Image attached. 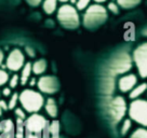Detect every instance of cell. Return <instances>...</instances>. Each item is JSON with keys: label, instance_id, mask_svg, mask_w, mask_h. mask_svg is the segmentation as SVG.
Wrapping results in <instances>:
<instances>
[{"label": "cell", "instance_id": "6da1fadb", "mask_svg": "<svg viewBox=\"0 0 147 138\" xmlns=\"http://www.w3.org/2000/svg\"><path fill=\"white\" fill-rule=\"evenodd\" d=\"M20 104L26 112L34 115L38 113L45 107L46 98L39 91H35L32 88H25L20 93Z\"/></svg>", "mask_w": 147, "mask_h": 138}, {"label": "cell", "instance_id": "7a4b0ae2", "mask_svg": "<svg viewBox=\"0 0 147 138\" xmlns=\"http://www.w3.org/2000/svg\"><path fill=\"white\" fill-rule=\"evenodd\" d=\"M108 19V11L102 5H91L88 8L82 16L83 26L88 29H94L100 27Z\"/></svg>", "mask_w": 147, "mask_h": 138}, {"label": "cell", "instance_id": "3957f363", "mask_svg": "<svg viewBox=\"0 0 147 138\" xmlns=\"http://www.w3.org/2000/svg\"><path fill=\"white\" fill-rule=\"evenodd\" d=\"M56 17L59 23L67 29H76L80 25L79 11L75 5L70 3H64L61 5L56 12Z\"/></svg>", "mask_w": 147, "mask_h": 138}, {"label": "cell", "instance_id": "277c9868", "mask_svg": "<svg viewBox=\"0 0 147 138\" xmlns=\"http://www.w3.org/2000/svg\"><path fill=\"white\" fill-rule=\"evenodd\" d=\"M49 125L48 120L41 115L34 113L25 120V138H41Z\"/></svg>", "mask_w": 147, "mask_h": 138}, {"label": "cell", "instance_id": "5b68a950", "mask_svg": "<svg viewBox=\"0 0 147 138\" xmlns=\"http://www.w3.org/2000/svg\"><path fill=\"white\" fill-rule=\"evenodd\" d=\"M129 118L141 126L147 127V100L146 99H134L130 102L128 108Z\"/></svg>", "mask_w": 147, "mask_h": 138}, {"label": "cell", "instance_id": "8992f818", "mask_svg": "<svg viewBox=\"0 0 147 138\" xmlns=\"http://www.w3.org/2000/svg\"><path fill=\"white\" fill-rule=\"evenodd\" d=\"M132 60L138 76L142 79H147V42H143L134 49Z\"/></svg>", "mask_w": 147, "mask_h": 138}, {"label": "cell", "instance_id": "52a82bcc", "mask_svg": "<svg viewBox=\"0 0 147 138\" xmlns=\"http://www.w3.org/2000/svg\"><path fill=\"white\" fill-rule=\"evenodd\" d=\"M129 106L127 105V101L124 100L123 97L116 96L114 97L108 106L109 117L114 123H119L122 121L125 112H128Z\"/></svg>", "mask_w": 147, "mask_h": 138}, {"label": "cell", "instance_id": "ba28073f", "mask_svg": "<svg viewBox=\"0 0 147 138\" xmlns=\"http://www.w3.org/2000/svg\"><path fill=\"white\" fill-rule=\"evenodd\" d=\"M25 54L21 49L15 48L9 53L5 60V67L12 72H18L25 66Z\"/></svg>", "mask_w": 147, "mask_h": 138}, {"label": "cell", "instance_id": "9c48e42d", "mask_svg": "<svg viewBox=\"0 0 147 138\" xmlns=\"http://www.w3.org/2000/svg\"><path fill=\"white\" fill-rule=\"evenodd\" d=\"M37 88L42 94L53 95L59 91L60 82L54 76H41L37 81Z\"/></svg>", "mask_w": 147, "mask_h": 138}, {"label": "cell", "instance_id": "30bf717a", "mask_svg": "<svg viewBox=\"0 0 147 138\" xmlns=\"http://www.w3.org/2000/svg\"><path fill=\"white\" fill-rule=\"evenodd\" d=\"M132 67V58L127 53H121L116 56L110 65V69L115 74H121L129 71Z\"/></svg>", "mask_w": 147, "mask_h": 138}, {"label": "cell", "instance_id": "8fae6325", "mask_svg": "<svg viewBox=\"0 0 147 138\" xmlns=\"http://www.w3.org/2000/svg\"><path fill=\"white\" fill-rule=\"evenodd\" d=\"M138 84V76L132 72L121 76L118 80V90L121 93H130Z\"/></svg>", "mask_w": 147, "mask_h": 138}, {"label": "cell", "instance_id": "7c38bea8", "mask_svg": "<svg viewBox=\"0 0 147 138\" xmlns=\"http://www.w3.org/2000/svg\"><path fill=\"white\" fill-rule=\"evenodd\" d=\"M0 138H15V126L12 120L0 122Z\"/></svg>", "mask_w": 147, "mask_h": 138}, {"label": "cell", "instance_id": "4fadbf2b", "mask_svg": "<svg viewBox=\"0 0 147 138\" xmlns=\"http://www.w3.org/2000/svg\"><path fill=\"white\" fill-rule=\"evenodd\" d=\"M46 109L47 115H49L52 119H55L57 117V113H59V108H57V105H56V101L54 100V98H48L46 99V104H45V107Z\"/></svg>", "mask_w": 147, "mask_h": 138}, {"label": "cell", "instance_id": "5bb4252c", "mask_svg": "<svg viewBox=\"0 0 147 138\" xmlns=\"http://www.w3.org/2000/svg\"><path fill=\"white\" fill-rule=\"evenodd\" d=\"M59 132H60V123L57 121H53L51 124L48 125L42 138H59Z\"/></svg>", "mask_w": 147, "mask_h": 138}, {"label": "cell", "instance_id": "9a60e30c", "mask_svg": "<svg viewBox=\"0 0 147 138\" xmlns=\"http://www.w3.org/2000/svg\"><path fill=\"white\" fill-rule=\"evenodd\" d=\"M144 93H147V83L146 82L138 83V85H136L131 92L129 93V98H130L131 100L138 99Z\"/></svg>", "mask_w": 147, "mask_h": 138}, {"label": "cell", "instance_id": "2e32d148", "mask_svg": "<svg viewBox=\"0 0 147 138\" xmlns=\"http://www.w3.org/2000/svg\"><path fill=\"white\" fill-rule=\"evenodd\" d=\"M32 64L27 62L25 66L23 67V69L21 70V84L22 85H25L26 83L29 82V80L32 78Z\"/></svg>", "mask_w": 147, "mask_h": 138}, {"label": "cell", "instance_id": "e0dca14e", "mask_svg": "<svg viewBox=\"0 0 147 138\" xmlns=\"http://www.w3.org/2000/svg\"><path fill=\"white\" fill-rule=\"evenodd\" d=\"M47 68H48V64H47V60L43 58L37 60L36 62L32 63V74L36 76H42L46 72Z\"/></svg>", "mask_w": 147, "mask_h": 138}, {"label": "cell", "instance_id": "ac0fdd59", "mask_svg": "<svg viewBox=\"0 0 147 138\" xmlns=\"http://www.w3.org/2000/svg\"><path fill=\"white\" fill-rule=\"evenodd\" d=\"M57 5H59V1L57 0H43L42 2V9L45 11V13L48 15L57 12Z\"/></svg>", "mask_w": 147, "mask_h": 138}, {"label": "cell", "instance_id": "d6986e66", "mask_svg": "<svg viewBox=\"0 0 147 138\" xmlns=\"http://www.w3.org/2000/svg\"><path fill=\"white\" fill-rule=\"evenodd\" d=\"M142 0H117V3L122 9H132L141 3Z\"/></svg>", "mask_w": 147, "mask_h": 138}, {"label": "cell", "instance_id": "ffe728a7", "mask_svg": "<svg viewBox=\"0 0 147 138\" xmlns=\"http://www.w3.org/2000/svg\"><path fill=\"white\" fill-rule=\"evenodd\" d=\"M132 125H133V121L130 119V118L124 119L122 124H121V127H120V133H121V135L122 136L127 135L131 131V129H132Z\"/></svg>", "mask_w": 147, "mask_h": 138}, {"label": "cell", "instance_id": "44dd1931", "mask_svg": "<svg viewBox=\"0 0 147 138\" xmlns=\"http://www.w3.org/2000/svg\"><path fill=\"white\" fill-rule=\"evenodd\" d=\"M129 138H147V127L141 126L135 129Z\"/></svg>", "mask_w": 147, "mask_h": 138}, {"label": "cell", "instance_id": "7402d4cb", "mask_svg": "<svg viewBox=\"0 0 147 138\" xmlns=\"http://www.w3.org/2000/svg\"><path fill=\"white\" fill-rule=\"evenodd\" d=\"M18 102H20V94L18 93H13L11 97H10L9 101V110H14L15 108H18Z\"/></svg>", "mask_w": 147, "mask_h": 138}, {"label": "cell", "instance_id": "603a6c76", "mask_svg": "<svg viewBox=\"0 0 147 138\" xmlns=\"http://www.w3.org/2000/svg\"><path fill=\"white\" fill-rule=\"evenodd\" d=\"M90 5H91V0H77L75 7L78 11H86Z\"/></svg>", "mask_w": 147, "mask_h": 138}, {"label": "cell", "instance_id": "cb8c5ba5", "mask_svg": "<svg viewBox=\"0 0 147 138\" xmlns=\"http://www.w3.org/2000/svg\"><path fill=\"white\" fill-rule=\"evenodd\" d=\"M21 84V78H20V76L16 74H14L11 78H10V81H9V86L11 88H16Z\"/></svg>", "mask_w": 147, "mask_h": 138}, {"label": "cell", "instance_id": "d4e9b609", "mask_svg": "<svg viewBox=\"0 0 147 138\" xmlns=\"http://www.w3.org/2000/svg\"><path fill=\"white\" fill-rule=\"evenodd\" d=\"M10 81V76L9 74L3 70V69H0V86H3L7 83H9Z\"/></svg>", "mask_w": 147, "mask_h": 138}, {"label": "cell", "instance_id": "484cf974", "mask_svg": "<svg viewBox=\"0 0 147 138\" xmlns=\"http://www.w3.org/2000/svg\"><path fill=\"white\" fill-rule=\"evenodd\" d=\"M14 115L15 117L18 118V120H22V121H25V120L27 119V117H26V111L24 110L23 108H15L14 109Z\"/></svg>", "mask_w": 147, "mask_h": 138}, {"label": "cell", "instance_id": "4316f807", "mask_svg": "<svg viewBox=\"0 0 147 138\" xmlns=\"http://www.w3.org/2000/svg\"><path fill=\"white\" fill-rule=\"evenodd\" d=\"M107 11H109L113 14H118L119 13V5L117 2H108L107 5Z\"/></svg>", "mask_w": 147, "mask_h": 138}, {"label": "cell", "instance_id": "83f0119b", "mask_svg": "<svg viewBox=\"0 0 147 138\" xmlns=\"http://www.w3.org/2000/svg\"><path fill=\"white\" fill-rule=\"evenodd\" d=\"M25 1H26L30 7H34V8H36L38 5H42V2H43V0H25Z\"/></svg>", "mask_w": 147, "mask_h": 138}, {"label": "cell", "instance_id": "f1b7e54d", "mask_svg": "<svg viewBox=\"0 0 147 138\" xmlns=\"http://www.w3.org/2000/svg\"><path fill=\"white\" fill-rule=\"evenodd\" d=\"M1 94L3 95L5 97H11V95L13 94L12 93V88L8 86V88H2V91H1Z\"/></svg>", "mask_w": 147, "mask_h": 138}, {"label": "cell", "instance_id": "f546056e", "mask_svg": "<svg viewBox=\"0 0 147 138\" xmlns=\"http://www.w3.org/2000/svg\"><path fill=\"white\" fill-rule=\"evenodd\" d=\"M25 53L27 54L29 57H35L36 56V53H35V50L30 48V46H25Z\"/></svg>", "mask_w": 147, "mask_h": 138}, {"label": "cell", "instance_id": "4dcf8cb0", "mask_svg": "<svg viewBox=\"0 0 147 138\" xmlns=\"http://www.w3.org/2000/svg\"><path fill=\"white\" fill-rule=\"evenodd\" d=\"M0 108H1L3 111L9 110V104L7 102V100H5V99H0Z\"/></svg>", "mask_w": 147, "mask_h": 138}, {"label": "cell", "instance_id": "1f68e13d", "mask_svg": "<svg viewBox=\"0 0 147 138\" xmlns=\"http://www.w3.org/2000/svg\"><path fill=\"white\" fill-rule=\"evenodd\" d=\"M37 81H38V80H36V78H30L28 84H29L30 86H35V85H37Z\"/></svg>", "mask_w": 147, "mask_h": 138}, {"label": "cell", "instance_id": "d6a6232c", "mask_svg": "<svg viewBox=\"0 0 147 138\" xmlns=\"http://www.w3.org/2000/svg\"><path fill=\"white\" fill-rule=\"evenodd\" d=\"M3 60H5V53H3V51L0 49V66L2 65Z\"/></svg>", "mask_w": 147, "mask_h": 138}, {"label": "cell", "instance_id": "836d02e7", "mask_svg": "<svg viewBox=\"0 0 147 138\" xmlns=\"http://www.w3.org/2000/svg\"><path fill=\"white\" fill-rule=\"evenodd\" d=\"M95 3H97V5H102V3H105V2H107L108 0H93Z\"/></svg>", "mask_w": 147, "mask_h": 138}, {"label": "cell", "instance_id": "e575fe53", "mask_svg": "<svg viewBox=\"0 0 147 138\" xmlns=\"http://www.w3.org/2000/svg\"><path fill=\"white\" fill-rule=\"evenodd\" d=\"M142 33H143V36H145V37H147V27L143 29Z\"/></svg>", "mask_w": 147, "mask_h": 138}, {"label": "cell", "instance_id": "d590c367", "mask_svg": "<svg viewBox=\"0 0 147 138\" xmlns=\"http://www.w3.org/2000/svg\"><path fill=\"white\" fill-rule=\"evenodd\" d=\"M57 1H59V2H62V3H67L70 0H57Z\"/></svg>", "mask_w": 147, "mask_h": 138}, {"label": "cell", "instance_id": "8d00e7d4", "mask_svg": "<svg viewBox=\"0 0 147 138\" xmlns=\"http://www.w3.org/2000/svg\"><path fill=\"white\" fill-rule=\"evenodd\" d=\"M2 115H3V110L0 108V117H2Z\"/></svg>", "mask_w": 147, "mask_h": 138}, {"label": "cell", "instance_id": "74e56055", "mask_svg": "<svg viewBox=\"0 0 147 138\" xmlns=\"http://www.w3.org/2000/svg\"><path fill=\"white\" fill-rule=\"evenodd\" d=\"M0 96H1V91H0Z\"/></svg>", "mask_w": 147, "mask_h": 138}]
</instances>
